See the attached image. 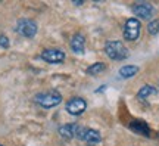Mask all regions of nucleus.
<instances>
[{"label": "nucleus", "instance_id": "f257e3e1", "mask_svg": "<svg viewBox=\"0 0 159 146\" xmlns=\"http://www.w3.org/2000/svg\"><path fill=\"white\" fill-rule=\"evenodd\" d=\"M34 101L41 108L50 109V108L57 106L62 102V96H61V93H57L56 90H50V92H41L39 95H35Z\"/></svg>", "mask_w": 159, "mask_h": 146}, {"label": "nucleus", "instance_id": "f03ea898", "mask_svg": "<svg viewBox=\"0 0 159 146\" xmlns=\"http://www.w3.org/2000/svg\"><path fill=\"white\" fill-rule=\"evenodd\" d=\"M105 52L111 59L114 61H122L128 58V50L119 40H109L105 45Z\"/></svg>", "mask_w": 159, "mask_h": 146}, {"label": "nucleus", "instance_id": "7ed1b4c3", "mask_svg": "<svg viewBox=\"0 0 159 146\" xmlns=\"http://www.w3.org/2000/svg\"><path fill=\"white\" fill-rule=\"evenodd\" d=\"M140 30H142V25L139 22L137 18H130L125 21L124 25V37L125 40L128 41H136L139 37H140Z\"/></svg>", "mask_w": 159, "mask_h": 146}, {"label": "nucleus", "instance_id": "20e7f679", "mask_svg": "<svg viewBox=\"0 0 159 146\" xmlns=\"http://www.w3.org/2000/svg\"><path fill=\"white\" fill-rule=\"evenodd\" d=\"M77 139L85 142L89 145H97L102 142V136L97 130L89 129V127H80L78 133H77Z\"/></svg>", "mask_w": 159, "mask_h": 146}, {"label": "nucleus", "instance_id": "39448f33", "mask_svg": "<svg viewBox=\"0 0 159 146\" xmlns=\"http://www.w3.org/2000/svg\"><path fill=\"white\" fill-rule=\"evenodd\" d=\"M15 30H16L22 37L33 39L35 34H37V24H35L33 19H19L16 22Z\"/></svg>", "mask_w": 159, "mask_h": 146}, {"label": "nucleus", "instance_id": "423d86ee", "mask_svg": "<svg viewBox=\"0 0 159 146\" xmlns=\"http://www.w3.org/2000/svg\"><path fill=\"white\" fill-rule=\"evenodd\" d=\"M41 59L49 64H61L65 61V53L59 49H46L41 52Z\"/></svg>", "mask_w": 159, "mask_h": 146}, {"label": "nucleus", "instance_id": "0eeeda50", "mask_svg": "<svg viewBox=\"0 0 159 146\" xmlns=\"http://www.w3.org/2000/svg\"><path fill=\"white\" fill-rule=\"evenodd\" d=\"M133 12L136 13L137 18L140 19H150L152 15H153V7L150 3H146V2H140V3H136L133 6Z\"/></svg>", "mask_w": 159, "mask_h": 146}, {"label": "nucleus", "instance_id": "6e6552de", "mask_svg": "<svg viewBox=\"0 0 159 146\" xmlns=\"http://www.w3.org/2000/svg\"><path fill=\"white\" fill-rule=\"evenodd\" d=\"M87 108V103L83 97H72L71 101L66 103V111H68L71 115H80L83 114Z\"/></svg>", "mask_w": 159, "mask_h": 146}, {"label": "nucleus", "instance_id": "1a4fd4ad", "mask_svg": "<svg viewBox=\"0 0 159 146\" xmlns=\"http://www.w3.org/2000/svg\"><path fill=\"white\" fill-rule=\"evenodd\" d=\"M78 129H80V125L75 123L65 124V125L59 127V134L62 136V137H65V139H72V137H77Z\"/></svg>", "mask_w": 159, "mask_h": 146}, {"label": "nucleus", "instance_id": "9d476101", "mask_svg": "<svg viewBox=\"0 0 159 146\" xmlns=\"http://www.w3.org/2000/svg\"><path fill=\"white\" fill-rule=\"evenodd\" d=\"M84 45H85V39L81 33L75 34L74 37L71 39V50L77 53V55H81L84 52Z\"/></svg>", "mask_w": 159, "mask_h": 146}, {"label": "nucleus", "instance_id": "9b49d317", "mask_svg": "<svg viewBox=\"0 0 159 146\" xmlns=\"http://www.w3.org/2000/svg\"><path fill=\"white\" fill-rule=\"evenodd\" d=\"M137 73H139V67H136V65H127V67H122L119 69V75L122 78H130L133 75H136Z\"/></svg>", "mask_w": 159, "mask_h": 146}, {"label": "nucleus", "instance_id": "f8f14e48", "mask_svg": "<svg viewBox=\"0 0 159 146\" xmlns=\"http://www.w3.org/2000/svg\"><path fill=\"white\" fill-rule=\"evenodd\" d=\"M105 64L102 62H97V64H93L90 67L87 68V74H90V75H97V74H100L105 71Z\"/></svg>", "mask_w": 159, "mask_h": 146}, {"label": "nucleus", "instance_id": "ddd939ff", "mask_svg": "<svg viewBox=\"0 0 159 146\" xmlns=\"http://www.w3.org/2000/svg\"><path fill=\"white\" fill-rule=\"evenodd\" d=\"M156 92L155 90V87H152V86H144V87H142V89L139 90V99H146V97H149V96H152Z\"/></svg>", "mask_w": 159, "mask_h": 146}, {"label": "nucleus", "instance_id": "4468645a", "mask_svg": "<svg viewBox=\"0 0 159 146\" xmlns=\"http://www.w3.org/2000/svg\"><path fill=\"white\" fill-rule=\"evenodd\" d=\"M148 31H149V34H152V35H156V34L159 33V19H153V21L149 22Z\"/></svg>", "mask_w": 159, "mask_h": 146}, {"label": "nucleus", "instance_id": "2eb2a0df", "mask_svg": "<svg viewBox=\"0 0 159 146\" xmlns=\"http://www.w3.org/2000/svg\"><path fill=\"white\" fill-rule=\"evenodd\" d=\"M0 46H2L3 49H7V47H9V39L6 37L5 34H0Z\"/></svg>", "mask_w": 159, "mask_h": 146}, {"label": "nucleus", "instance_id": "dca6fc26", "mask_svg": "<svg viewBox=\"0 0 159 146\" xmlns=\"http://www.w3.org/2000/svg\"><path fill=\"white\" fill-rule=\"evenodd\" d=\"M0 146H3V145H0Z\"/></svg>", "mask_w": 159, "mask_h": 146}]
</instances>
